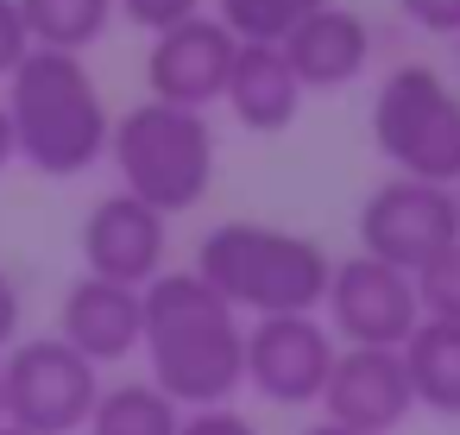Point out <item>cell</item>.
Here are the masks:
<instances>
[{"mask_svg":"<svg viewBox=\"0 0 460 435\" xmlns=\"http://www.w3.org/2000/svg\"><path fill=\"white\" fill-rule=\"evenodd\" d=\"M7 120H13V146L39 177H83L108 158L114 139V114L89 76L83 58L70 51H32L13 76H7Z\"/></svg>","mask_w":460,"mask_h":435,"instance_id":"2","label":"cell"},{"mask_svg":"<svg viewBox=\"0 0 460 435\" xmlns=\"http://www.w3.org/2000/svg\"><path fill=\"white\" fill-rule=\"evenodd\" d=\"M454 64H460V32H454Z\"/></svg>","mask_w":460,"mask_h":435,"instance_id":"30","label":"cell"},{"mask_svg":"<svg viewBox=\"0 0 460 435\" xmlns=\"http://www.w3.org/2000/svg\"><path fill=\"white\" fill-rule=\"evenodd\" d=\"M0 435H32V429H13V422H0Z\"/></svg>","mask_w":460,"mask_h":435,"instance_id":"29","label":"cell"},{"mask_svg":"<svg viewBox=\"0 0 460 435\" xmlns=\"http://www.w3.org/2000/svg\"><path fill=\"white\" fill-rule=\"evenodd\" d=\"M108 158L120 171V190L171 221V215H190L215 183V127H208V114L146 95L139 108H127L114 120Z\"/></svg>","mask_w":460,"mask_h":435,"instance_id":"4","label":"cell"},{"mask_svg":"<svg viewBox=\"0 0 460 435\" xmlns=\"http://www.w3.org/2000/svg\"><path fill=\"white\" fill-rule=\"evenodd\" d=\"M303 435H353V429H341V422H315V429H303Z\"/></svg>","mask_w":460,"mask_h":435,"instance_id":"27","label":"cell"},{"mask_svg":"<svg viewBox=\"0 0 460 435\" xmlns=\"http://www.w3.org/2000/svg\"><path fill=\"white\" fill-rule=\"evenodd\" d=\"M20 20L32 32V51H70V58H83L89 45L108 39L114 0H20Z\"/></svg>","mask_w":460,"mask_h":435,"instance_id":"18","label":"cell"},{"mask_svg":"<svg viewBox=\"0 0 460 435\" xmlns=\"http://www.w3.org/2000/svg\"><path fill=\"white\" fill-rule=\"evenodd\" d=\"M183 435H259L252 416H240L234 404H215V410H190L183 416Z\"/></svg>","mask_w":460,"mask_h":435,"instance_id":"24","label":"cell"},{"mask_svg":"<svg viewBox=\"0 0 460 435\" xmlns=\"http://www.w3.org/2000/svg\"><path fill=\"white\" fill-rule=\"evenodd\" d=\"M372 146L397 177L460 183V89L429 64H397L372 95Z\"/></svg>","mask_w":460,"mask_h":435,"instance_id":"5","label":"cell"},{"mask_svg":"<svg viewBox=\"0 0 460 435\" xmlns=\"http://www.w3.org/2000/svg\"><path fill=\"white\" fill-rule=\"evenodd\" d=\"M58 341H70L95 372L133 360L146 347V290H127L108 278H76L58 303Z\"/></svg>","mask_w":460,"mask_h":435,"instance_id":"13","label":"cell"},{"mask_svg":"<svg viewBox=\"0 0 460 435\" xmlns=\"http://www.w3.org/2000/svg\"><path fill=\"white\" fill-rule=\"evenodd\" d=\"M0 422H7V378H0Z\"/></svg>","mask_w":460,"mask_h":435,"instance_id":"28","label":"cell"},{"mask_svg":"<svg viewBox=\"0 0 460 435\" xmlns=\"http://www.w3.org/2000/svg\"><path fill=\"white\" fill-rule=\"evenodd\" d=\"M20 158V146H13V120H7V108H0V171H7Z\"/></svg>","mask_w":460,"mask_h":435,"instance_id":"26","label":"cell"},{"mask_svg":"<svg viewBox=\"0 0 460 435\" xmlns=\"http://www.w3.org/2000/svg\"><path fill=\"white\" fill-rule=\"evenodd\" d=\"M146 366L183 410H215L246 385V322L196 271H158L146 284Z\"/></svg>","mask_w":460,"mask_h":435,"instance_id":"1","label":"cell"},{"mask_svg":"<svg viewBox=\"0 0 460 435\" xmlns=\"http://www.w3.org/2000/svg\"><path fill=\"white\" fill-rule=\"evenodd\" d=\"M114 7L139 26V32H152V39H164L171 26H190L196 13H202V0H114Z\"/></svg>","mask_w":460,"mask_h":435,"instance_id":"21","label":"cell"},{"mask_svg":"<svg viewBox=\"0 0 460 435\" xmlns=\"http://www.w3.org/2000/svg\"><path fill=\"white\" fill-rule=\"evenodd\" d=\"M403 372L422 410L460 416V328L454 322H422L403 341Z\"/></svg>","mask_w":460,"mask_h":435,"instance_id":"16","label":"cell"},{"mask_svg":"<svg viewBox=\"0 0 460 435\" xmlns=\"http://www.w3.org/2000/svg\"><path fill=\"white\" fill-rule=\"evenodd\" d=\"M284 64L296 70V83H303V95L315 89V95H334V89H347L353 76H366V64H372V26L353 13V7H322L315 20H303L284 45Z\"/></svg>","mask_w":460,"mask_h":435,"instance_id":"14","label":"cell"},{"mask_svg":"<svg viewBox=\"0 0 460 435\" xmlns=\"http://www.w3.org/2000/svg\"><path fill=\"white\" fill-rule=\"evenodd\" d=\"M190 271L221 303H234L240 315L265 322V315H315L328 303L334 259L309 234L265 227V221H221V227L202 234Z\"/></svg>","mask_w":460,"mask_h":435,"instance_id":"3","label":"cell"},{"mask_svg":"<svg viewBox=\"0 0 460 435\" xmlns=\"http://www.w3.org/2000/svg\"><path fill=\"white\" fill-rule=\"evenodd\" d=\"M334 360L341 347L322 315H265L246 328V385L265 404H284V410L322 404Z\"/></svg>","mask_w":460,"mask_h":435,"instance_id":"9","label":"cell"},{"mask_svg":"<svg viewBox=\"0 0 460 435\" xmlns=\"http://www.w3.org/2000/svg\"><path fill=\"white\" fill-rule=\"evenodd\" d=\"M234 58H240V39L196 13L190 26H171L164 39H152L146 51V83H152V102H171V108H190L202 114L208 102L227 95V76H234Z\"/></svg>","mask_w":460,"mask_h":435,"instance_id":"11","label":"cell"},{"mask_svg":"<svg viewBox=\"0 0 460 435\" xmlns=\"http://www.w3.org/2000/svg\"><path fill=\"white\" fill-rule=\"evenodd\" d=\"M26 58H32V32L20 20V0H0V83H7Z\"/></svg>","mask_w":460,"mask_h":435,"instance_id":"22","label":"cell"},{"mask_svg":"<svg viewBox=\"0 0 460 435\" xmlns=\"http://www.w3.org/2000/svg\"><path fill=\"white\" fill-rule=\"evenodd\" d=\"M416 410L410 372L397 347H341L328 391H322V422H341L353 435H391Z\"/></svg>","mask_w":460,"mask_h":435,"instance_id":"12","label":"cell"},{"mask_svg":"<svg viewBox=\"0 0 460 435\" xmlns=\"http://www.w3.org/2000/svg\"><path fill=\"white\" fill-rule=\"evenodd\" d=\"M454 202H460V183H454Z\"/></svg>","mask_w":460,"mask_h":435,"instance_id":"31","label":"cell"},{"mask_svg":"<svg viewBox=\"0 0 460 435\" xmlns=\"http://www.w3.org/2000/svg\"><path fill=\"white\" fill-rule=\"evenodd\" d=\"M164 253H171V221L158 209H146L139 196H127V190L102 196L83 215V265H89V278L146 290L164 271Z\"/></svg>","mask_w":460,"mask_h":435,"instance_id":"10","label":"cell"},{"mask_svg":"<svg viewBox=\"0 0 460 435\" xmlns=\"http://www.w3.org/2000/svg\"><path fill=\"white\" fill-rule=\"evenodd\" d=\"M416 303H422V322H454L460 328V246H447L435 265L416 271Z\"/></svg>","mask_w":460,"mask_h":435,"instance_id":"20","label":"cell"},{"mask_svg":"<svg viewBox=\"0 0 460 435\" xmlns=\"http://www.w3.org/2000/svg\"><path fill=\"white\" fill-rule=\"evenodd\" d=\"M447 246H460V202L454 183H416V177H391L359 202V253L378 265H397L403 278H416L422 265H435Z\"/></svg>","mask_w":460,"mask_h":435,"instance_id":"7","label":"cell"},{"mask_svg":"<svg viewBox=\"0 0 460 435\" xmlns=\"http://www.w3.org/2000/svg\"><path fill=\"white\" fill-rule=\"evenodd\" d=\"M221 102L234 108V120L246 133H290L296 114H303V83H296V70L284 64L278 45H240Z\"/></svg>","mask_w":460,"mask_h":435,"instance_id":"15","label":"cell"},{"mask_svg":"<svg viewBox=\"0 0 460 435\" xmlns=\"http://www.w3.org/2000/svg\"><path fill=\"white\" fill-rule=\"evenodd\" d=\"M20 322H26V297H20L13 271L0 265V353H7V347L20 341Z\"/></svg>","mask_w":460,"mask_h":435,"instance_id":"25","label":"cell"},{"mask_svg":"<svg viewBox=\"0 0 460 435\" xmlns=\"http://www.w3.org/2000/svg\"><path fill=\"white\" fill-rule=\"evenodd\" d=\"M397 13L422 32H447V39L460 32V0H397Z\"/></svg>","mask_w":460,"mask_h":435,"instance_id":"23","label":"cell"},{"mask_svg":"<svg viewBox=\"0 0 460 435\" xmlns=\"http://www.w3.org/2000/svg\"><path fill=\"white\" fill-rule=\"evenodd\" d=\"M183 416L190 410L171 404L152 378H120V385H102L83 435H183Z\"/></svg>","mask_w":460,"mask_h":435,"instance_id":"17","label":"cell"},{"mask_svg":"<svg viewBox=\"0 0 460 435\" xmlns=\"http://www.w3.org/2000/svg\"><path fill=\"white\" fill-rule=\"evenodd\" d=\"M328 334L347 347H397L422 328V303H416V278H403L397 265H378L366 253L334 259L328 278Z\"/></svg>","mask_w":460,"mask_h":435,"instance_id":"8","label":"cell"},{"mask_svg":"<svg viewBox=\"0 0 460 435\" xmlns=\"http://www.w3.org/2000/svg\"><path fill=\"white\" fill-rule=\"evenodd\" d=\"M7 378V422L32 435H83L102 397V372L58 334H20L0 353Z\"/></svg>","mask_w":460,"mask_h":435,"instance_id":"6","label":"cell"},{"mask_svg":"<svg viewBox=\"0 0 460 435\" xmlns=\"http://www.w3.org/2000/svg\"><path fill=\"white\" fill-rule=\"evenodd\" d=\"M334 0H221V26L240 39V45H284L303 20H315Z\"/></svg>","mask_w":460,"mask_h":435,"instance_id":"19","label":"cell"}]
</instances>
